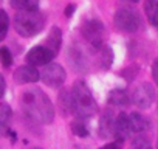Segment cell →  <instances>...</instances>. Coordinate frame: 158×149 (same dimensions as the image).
Returning a JSON list of instances; mask_svg holds the SVG:
<instances>
[{"instance_id": "obj_17", "label": "cell", "mask_w": 158, "mask_h": 149, "mask_svg": "<svg viewBox=\"0 0 158 149\" xmlns=\"http://www.w3.org/2000/svg\"><path fill=\"white\" fill-rule=\"evenodd\" d=\"M70 57H71V62H73V65L76 68H79V70H84L85 68L87 62H85V56H84V53H82L81 48H77V47L70 48Z\"/></svg>"}, {"instance_id": "obj_3", "label": "cell", "mask_w": 158, "mask_h": 149, "mask_svg": "<svg viewBox=\"0 0 158 149\" xmlns=\"http://www.w3.org/2000/svg\"><path fill=\"white\" fill-rule=\"evenodd\" d=\"M45 17L37 11H19L14 16V28L22 37H33L44 30Z\"/></svg>"}, {"instance_id": "obj_9", "label": "cell", "mask_w": 158, "mask_h": 149, "mask_svg": "<svg viewBox=\"0 0 158 149\" xmlns=\"http://www.w3.org/2000/svg\"><path fill=\"white\" fill-rule=\"evenodd\" d=\"M13 76L17 84H31V83H37L40 79V73L33 65H20L16 68Z\"/></svg>"}, {"instance_id": "obj_27", "label": "cell", "mask_w": 158, "mask_h": 149, "mask_svg": "<svg viewBox=\"0 0 158 149\" xmlns=\"http://www.w3.org/2000/svg\"><path fill=\"white\" fill-rule=\"evenodd\" d=\"M34 149H42V147H34Z\"/></svg>"}, {"instance_id": "obj_20", "label": "cell", "mask_w": 158, "mask_h": 149, "mask_svg": "<svg viewBox=\"0 0 158 149\" xmlns=\"http://www.w3.org/2000/svg\"><path fill=\"white\" fill-rule=\"evenodd\" d=\"M0 62H2L3 67H10L13 64V54H11L8 47H2V48H0Z\"/></svg>"}, {"instance_id": "obj_8", "label": "cell", "mask_w": 158, "mask_h": 149, "mask_svg": "<svg viewBox=\"0 0 158 149\" xmlns=\"http://www.w3.org/2000/svg\"><path fill=\"white\" fill-rule=\"evenodd\" d=\"M54 53L51 50H48L45 45H37V47H33L28 53H27V62L28 65H33V67H37V65H48L51 64V61L54 59Z\"/></svg>"}, {"instance_id": "obj_4", "label": "cell", "mask_w": 158, "mask_h": 149, "mask_svg": "<svg viewBox=\"0 0 158 149\" xmlns=\"http://www.w3.org/2000/svg\"><path fill=\"white\" fill-rule=\"evenodd\" d=\"M81 33L84 39L98 51L99 48L104 47V37H106V27L101 20L98 19H89L84 22Z\"/></svg>"}, {"instance_id": "obj_1", "label": "cell", "mask_w": 158, "mask_h": 149, "mask_svg": "<svg viewBox=\"0 0 158 149\" xmlns=\"http://www.w3.org/2000/svg\"><path fill=\"white\" fill-rule=\"evenodd\" d=\"M20 107L31 121L51 124L54 120V106L51 100L37 87H31L22 92Z\"/></svg>"}, {"instance_id": "obj_28", "label": "cell", "mask_w": 158, "mask_h": 149, "mask_svg": "<svg viewBox=\"0 0 158 149\" xmlns=\"http://www.w3.org/2000/svg\"><path fill=\"white\" fill-rule=\"evenodd\" d=\"M156 149H158V144H156Z\"/></svg>"}, {"instance_id": "obj_5", "label": "cell", "mask_w": 158, "mask_h": 149, "mask_svg": "<svg viewBox=\"0 0 158 149\" xmlns=\"http://www.w3.org/2000/svg\"><path fill=\"white\" fill-rule=\"evenodd\" d=\"M113 22H115L116 30L123 31V33H135L139 28V25H141L138 13L133 11V10H129V8L118 10L115 13Z\"/></svg>"}, {"instance_id": "obj_18", "label": "cell", "mask_w": 158, "mask_h": 149, "mask_svg": "<svg viewBox=\"0 0 158 149\" xmlns=\"http://www.w3.org/2000/svg\"><path fill=\"white\" fill-rule=\"evenodd\" d=\"M11 6L16 8L17 11H37L39 3L36 0H13Z\"/></svg>"}, {"instance_id": "obj_26", "label": "cell", "mask_w": 158, "mask_h": 149, "mask_svg": "<svg viewBox=\"0 0 158 149\" xmlns=\"http://www.w3.org/2000/svg\"><path fill=\"white\" fill-rule=\"evenodd\" d=\"M74 10H76V6H74V5H68V6H67V10H65V16H67V17H70V16L73 14V11H74Z\"/></svg>"}, {"instance_id": "obj_14", "label": "cell", "mask_w": 158, "mask_h": 149, "mask_svg": "<svg viewBox=\"0 0 158 149\" xmlns=\"http://www.w3.org/2000/svg\"><path fill=\"white\" fill-rule=\"evenodd\" d=\"M109 103L113 106H129L132 103V98L127 95L126 90H112L109 93Z\"/></svg>"}, {"instance_id": "obj_16", "label": "cell", "mask_w": 158, "mask_h": 149, "mask_svg": "<svg viewBox=\"0 0 158 149\" xmlns=\"http://www.w3.org/2000/svg\"><path fill=\"white\" fill-rule=\"evenodd\" d=\"M144 13H146V17L150 22V25L158 28V2H155V0H147L144 3Z\"/></svg>"}, {"instance_id": "obj_13", "label": "cell", "mask_w": 158, "mask_h": 149, "mask_svg": "<svg viewBox=\"0 0 158 149\" xmlns=\"http://www.w3.org/2000/svg\"><path fill=\"white\" fill-rule=\"evenodd\" d=\"M60 44H62V31L57 28V27H53L50 30V34H48V40L45 44V47L48 50H51L54 54H57L59 48H60Z\"/></svg>"}, {"instance_id": "obj_2", "label": "cell", "mask_w": 158, "mask_h": 149, "mask_svg": "<svg viewBox=\"0 0 158 149\" xmlns=\"http://www.w3.org/2000/svg\"><path fill=\"white\" fill-rule=\"evenodd\" d=\"M71 93V110L81 118H90L96 113V101L84 81H76L70 90Z\"/></svg>"}, {"instance_id": "obj_7", "label": "cell", "mask_w": 158, "mask_h": 149, "mask_svg": "<svg viewBox=\"0 0 158 149\" xmlns=\"http://www.w3.org/2000/svg\"><path fill=\"white\" fill-rule=\"evenodd\" d=\"M130 98H132V103L138 109H149L155 100V89L152 87V84L143 83V84L135 87Z\"/></svg>"}, {"instance_id": "obj_6", "label": "cell", "mask_w": 158, "mask_h": 149, "mask_svg": "<svg viewBox=\"0 0 158 149\" xmlns=\"http://www.w3.org/2000/svg\"><path fill=\"white\" fill-rule=\"evenodd\" d=\"M65 78H67V73H65L64 67L59 65V64H56V62H51V64L45 65L44 70H42V73H40L42 83L47 87H51V89L60 87L65 83Z\"/></svg>"}, {"instance_id": "obj_10", "label": "cell", "mask_w": 158, "mask_h": 149, "mask_svg": "<svg viewBox=\"0 0 158 149\" xmlns=\"http://www.w3.org/2000/svg\"><path fill=\"white\" fill-rule=\"evenodd\" d=\"M133 132H132V127H130V121H129V115L121 112L116 118H115V126H113V135L118 138V140H124L127 137H130Z\"/></svg>"}, {"instance_id": "obj_19", "label": "cell", "mask_w": 158, "mask_h": 149, "mask_svg": "<svg viewBox=\"0 0 158 149\" xmlns=\"http://www.w3.org/2000/svg\"><path fill=\"white\" fill-rule=\"evenodd\" d=\"M8 28H10V17L5 10H0V42L6 37Z\"/></svg>"}, {"instance_id": "obj_12", "label": "cell", "mask_w": 158, "mask_h": 149, "mask_svg": "<svg viewBox=\"0 0 158 149\" xmlns=\"http://www.w3.org/2000/svg\"><path fill=\"white\" fill-rule=\"evenodd\" d=\"M13 117V110L6 103H0V135H5L10 129V121Z\"/></svg>"}, {"instance_id": "obj_11", "label": "cell", "mask_w": 158, "mask_h": 149, "mask_svg": "<svg viewBox=\"0 0 158 149\" xmlns=\"http://www.w3.org/2000/svg\"><path fill=\"white\" fill-rule=\"evenodd\" d=\"M129 121H130V127H132V132H133V134H141V132L147 130L149 126H150L149 120H147L144 115L138 113V112L130 113V115H129Z\"/></svg>"}, {"instance_id": "obj_23", "label": "cell", "mask_w": 158, "mask_h": 149, "mask_svg": "<svg viewBox=\"0 0 158 149\" xmlns=\"http://www.w3.org/2000/svg\"><path fill=\"white\" fill-rule=\"evenodd\" d=\"M152 76H153V81H155V84L158 86V57L153 61V64H152Z\"/></svg>"}, {"instance_id": "obj_21", "label": "cell", "mask_w": 158, "mask_h": 149, "mask_svg": "<svg viewBox=\"0 0 158 149\" xmlns=\"http://www.w3.org/2000/svg\"><path fill=\"white\" fill-rule=\"evenodd\" d=\"M71 130H73L77 137H87V135H89V130H87V127H85V124H84V120H82V121H74V123L71 124Z\"/></svg>"}, {"instance_id": "obj_15", "label": "cell", "mask_w": 158, "mask_h": 149, "mask_svg": "<svg viewBox=\"0 0 158 149\" xmlns=\"http://www.w3.org/2000/svg\"><path fill=\"white\" fill-rule=\"evenodd\" d=\"M113 126H115V120H113L112 113H104L101 117V121H99V135H101V138H107L110 134H113Z\"/></svg>"}, {"instance_id": "obj_22", "label": "cell", "mask_w": 158, "mask_h": 149, "mask_svg": "<svg viewBox=\"0 0 158 149\" xmlns=\"http://www.w3.org/2000/svg\"><path fill=\"white\" fill-rule=\"evenodd\" d=\"M132 149H152V146L146 137H136L132 143Z\"/></svg>"}, {"instance_id": "obj_24", "label": "cell", "mask_w": 158, "mask_h": 149, "mask_svg": "<svg viewBox=\"0 0 158 149\" xmlns=\"http://www.w3.org/2000/svg\"><path fill=\"white\" fill-rule=\"evenodd\" d=\"M99 149H121V143H119V141H112V143L104 144V146L99 147Z\"/></svg>"}, {"instance_id": "obj_25", "label": "cell", "mask_w": 158, "mask_h": 149, "mask_svg": "<svg viewBox=\"0 0 158 149\" xmlns=\"http://www.w3.org/2000/svg\"><path fill=\"white\" fill-rule=\"evenodd\" d=\"M5 90H6V81L2 74H0V98L5 95Z\"/></svg>"}]
</instances>
